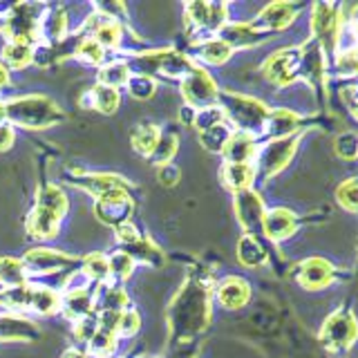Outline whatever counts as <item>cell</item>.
Masks as SVG:
<instances>
[{"label": "cell", "mask_w": 358, "mask_h": 358, "mask_svg": "<svg viewBox=\"0 0 358 358\" xmlns=\"http://www.w3.org/2000/svg\"><path fill=\"white\" fill-rule=\"evenodd\" d=\"M210 320V289L204 282H188L171 307V324L179 336L197 334Z\"/></svg>", "instance_id": "cell-1"}, {"label": "cell", "mask_w": 358, "mask_h": 358, "mask_svg": "<svg viewBox=\"0 0 358 358\" xmlns=\"http://www.w3.org/2000/svg\"><path fill=\"white\" fill-rule=\"evenodd\" d=\"M222 101V112L224 117H227L229 123H233L235 128L240 132H249V134H255L264 130V123H266V117H268V110L262 101H257L253 96H244V94H235V92H224L220 94Z\"/></svg>", "instance_id": "cell-2"}, {"label": "cell", "mask_w": 358, "mask_h": 358, "mask_svg": "<svg viewBox=\"0 0 358 358\" xmlns=\"http://www.w3.org/2000/svg\"><path fill=\"white\" fill-rule=\"evenodd\" d=\"M5 115L11 123L22 128H48L63 119L61 110L48 96H22L5 106Z\"/></svg>", "instance_id": "cell-3"}, {"label": "cell", "mask_w": 358, "mask_h": 358, "mask_svg": "<svg viewBox=\"0 0 358 358\" xmlns=\"http://www.w3.org/2000/svg\"><path fill=\"white\" fill-rule=\"evenodd\" d=\"M320 345L331 354H345L358 343V318L352 309L338 307L324 318L320 327Z\"/></svg>", "instance_id": "cell-4"}, {"label": "cell", "mask_w": 358, "mask_h": 358, "mask_svg": "<svg viewBox=\"0 0 358 358\" xmlns=\"http://www.w3.org/2000/svg\"><path fill=\"white\" fill-rule=\"evenodd\" d=\"M343 25L345 18H341V5L316 3L311 7V41H316L324 54H336V50H338Z\"/></svg>", "instance_id": "cell-5"}, {"label": "cell", "mask_w": 358, "mask_h": 358, "mask_svg": "<svg viewBox=\"0 0 358 358\" xmlns=\"http://www.w3.org/2000/svg\"><path fill=\"white\" fill-rule=\"evenodd\" d=\"M296 148H298V137L266 141L262 148H257V155L253 159L255 177L271 179L273 175H278L291 159H294Z\"/></svg>", "instance_id": "cell-6"}, {"label": "cell", "mask_w": 358, "mask_h": 358, "mask_svg": "<svg viewBox=\"0 0 358 358\" xmlns=\"http://www.w3.org/2000/svg\"><path fill=\"white\" fill-rule=\"evenodd\" d=\"M300 59H302L300 48H285L273 52L262 65L266 81H271L278 87H287L289 83H294L300 72Z\"/></svg>", "instance_id": "cell-7"}, {"label": "cell", "mask_w": 358, "mask_h": 358, "mask_svg": "<svg viewBox=\"0 0 358 358\" xmlns=\"http://www.w3.org/2000/svg\"><path fill=\"white\" fill-rule=\"evenodd\" d=\"M294 278L302 289L320 291V289L331 287L336 280H338V268H336L329 260H324V257L313 255V257H307V260H302L296 266Z\"/></svg>", "instance_id": "cell-8"}, {"label": "cell", "mask_w": 358, "mask_h": 358, "mask_svg": "<svg viewBox=\"0 0 358 358\" xmlns=\"http://www.w3.org/2000/svg\"><path fill=\"white\" fill-rule=\"evenodd\" d=\"M182 94L188 101V108L204 110L210 106H217L220 90L208 72H204L201 67H195V70L182 81Z\"/></svg>", "instance_id": "cell-9"}, {"label": "cell", "mask_w": 358, "mask_h": 358, "mask_svg": "<svg viewBox=\"0 0 358 358\" xmlns=\"http://www.w3.org/2000/svg\"><path fill=\"white\" fill-rule=\"evenodd\" d=\"M227 16H229V7L222 3H190L186 7L188 22L201 36H210V34L220 31L227 25Z\"/></svg>", "instance_id": "cell-10"}, {"label": "cell", "mask_w": 358, "mask_h": 358, "mask_svg": "<svg viewBox=\"0 0 358 358\" xmlns=\"http://www.w3.org/2000/svg\"><path fill=\"white\" fill-rule=\"evenodd\" d=\"M94 213L103 224L121 227V224H128V217L132 213V199L123 188L110 190V193H103L96 197Z\"/></svg>", "instance_id": "cell-11"}, {"label": "cell", "mask_w": 358, "mask_h": 358, "mask_svg": "<svg viewBox=\"0 0 358 358\" xmlns=\"http://www.w3.org/2000/svg\"><path fill=\"white\" fill-rule=\"evenodd\" d=\"M235 215L242 224L246 235L262 233V220H264V201L253 188L235 193Z\"/></svg>", "instance_id": "cell-12"}, {"label": "cell", "mask_w": 358, "mask_h": 358, "mask_svg": "<svg viewBox=\"0 0 358 358\" xmlns=\"http://www.w3.org/2000/svg\"><path fill=\"white\" fill-rule=\"evenodd\" d=\"M137 65H141L145 72H159L168 78H182V81L195 70L193 61L179 52H162L155 56H145V59L137 61Z\"/></svg>", "instance_id": "cell-13"}, {"label": "cell", "mask_w": 358, "mask_h": 358, "mask_svg": "<svg viewBox=\"0 0 358 358\" xmlns=\"http://www.w3.org/2000/svg\"><path fill=\"white\" fill-rule=\"evenodd\" d=\"M298 11L300 7L294 5V3H271V5H266L262 11H260V16H257L255 20V29L257 31H280V29H287L291 22L296 20L298 16Z\"/></svg>", "instance_id": "cell-14"}, {"label": "cell", "mask_w": 358, "mask_h": 358, "mask_svg": "<svg viewBox=\"0 0 358 358\" xmlns=\"http://www.w3.org/2000/svg\"><path fill=\"white\" fill-rule=\"evenodd\" d=\"M296 231H298V217L289 208H271V210H264L262 233L271 242L289 240Z\"/></svg>", "instance_id": "cell-15"}, {"label": "cell", "mask_w": 358, "mask_h": 358, "mask_svg": "<svg viewBox=\"0 0 358 358\" xmlns=\"http://www.w3.org/2000/svg\"><path fill=\"white\" fill-rule=\"evenodd\" d=\"M300 123H302V117L298 115V112L289 110V108H275V110L268 112L262 134L268 137V141L296 137V132L300 130Z\"/></svg>", "instance_id": "cell-16"}, {"label": "cell", "mask_w": 358, "mask_h": 358, "mask_svg": "<svg viewBox=\"0 0 358 358\" xmlns=\"http://www.w3.org/2000/svg\"><path fill=\"white\" fill-rule=\"evenodd\" d=\"M41 25V18L34 16V9L31 5H18L11 16L7 18V27L5 31L9 34V38L14 43H27L29 38H34L31 34L36 31V27Z\"/></svg>", "instance_id": "cell-17"}, {"label": "cell", "mask_w": 358, "mask_h": 358, "mask_svg": "<svg viewBox=\"0 0 358 358\" xmlns=\"http://www.w3.org/2000/svg\"><path fill=\"white\" fill-rule=\"evenodd\" d=\"M257 148H260V145H257V139L253 134L233 130L222 155H224V159H227V164H253Z\"/></svg>", "instance_id": "cell-18"}, {"label": "cell", "mask_w": 358, "mask_h": 358, "mask_svg": "<svg viewBox=\"0 0 358 358\" xmlns=\"http://www.w3.org/2000/svg\"><path fill=\"white\" fill-rule=\"evenodd\" d=\"M215 296L224 309H240L251 300V285L238 275L224 278L215 289Z\"/></svg>", "instance_id": "cell-19"}, {"label": "cell", "mask_w": 358, "mask_h": 358, "mask_svg": "<svg viewBox=\"0 0 358 358\" xmlns=\"http://www.w3.org/2000/svg\"><path fill=\"white\" fill-rule=\"evenodd\" d=\"M72 260L67 255L59 251H50V249H31L25 257V268L34 273H54L61 271Z\"/></svg>", "instance_id": "cell-20"}, {"label": "cell", "mask_w": 358, "mask_h": 358, "mask_svg": "<svg viewBox=\"0 0 358 358\" xmlns=\"http://www.w3.org/2000/svg\"><path fill=\"white\" fill-rule=\"evenodd\" d=\"M220 41H224L229 48H253V45L264 41V34L257 31L253 25L246 22H231L220 29Z\"/></svg>", "instance_id": "cell-21"}, {"label": "cell", "mask_w": 358, "mask_h": 358, "mask_svg": "<svg viewBox=\"0 0 358 358\" xmlns=\"http://www.w3.org/2000/svg\"><path fill=\"white\" fill-rule=\"evenodd\" d=\"M222 182L227 188L242 193L249 190L255 182V168L253 164H224L222 166Z\"/></svg>", "instance_id": "cell-22"}, {"label": "cell", "mask_w": 358, "mask_h": 358, "mask_svg": "<svg viewBox=\"0 0 358 358\" xmlns=\"http://www.w3.org/2000/svg\"><path fill=\"white\" fill-rule=\"evenodd\" d=\"M59 224L61 217H56L54 213H50L48 208L36 206L29 213V220H27V229L34 238H41V240H50L59 233Z\"/></svg>", "instance_id": "cell-23"}, {"label": "cell", "mask_w": 358, "mask_h": 358, "mask_svg": "<svg viewBox=\"0 0 358 358\" xmlns=\"http://www.w3.org/2000/svg\"><path fill=\"white\" fill-rule=\"evenodd\" d=\"M61 307V298L54 289L50 287H27V302L25 309L36 311V313H52Z\"/></svg>", "instance_id": "cell-24"}, {"label": "cell", "mask_w": 358, "mask_h": 358, "mask_svg": "<svg viewBox=\"0 0 358 358\" xmlns=\"http://www.w3.org/2000/svg\"><path fill=\"white\" fill-rule=\"evenodd\" d=\"M238 257H240V262L249 268H260L268 260L266 249L260 244V240H257L255 235H244V238L238 242Z\"/></svg>", "instance_id": "cell-25"}, {"label": "cell", "mask_w": 358, "mask_h": 358, "mask_svg": "<svg viewBox=\"0 0 358 358\" xmlns=\"http://www.w3.org/2000/svg\"><path fill=\"white\" fill-rule=\"evenodd\" d=\"M0 282L7 289H16L27 285V268L14 257H0Z\"/></svg>", "instance_id": "cell-26"}, {"label": "cell", "mask_w": 358, "mask_h": 358, "mask_svg": "<svg viewBox=\"0 0 358 358\" xmlns=\"http://www.w3.org/2000/svg\"><path fill=\"white\" fill-rule=\"evenodd\" d=\"M61 307H63L65 318L78 322V320L87 318L90 309H92V300H90V296L85 294L83 289H76V291H72V294L61 302Z\"/></svg>", "instance_id": "cell-27"}, {"label": "cell", "mask_w": 358, "mask_h": 358, "mask_svg": "<svg viewBox=\"0 0 358 358\" xmlns=\"http://www.w3.org/2000/svg\"><path fill=\"white\" fill-rule=\"evenodd\" d=\"M119 92L115 87H108V85H96L94 90H90V96H87V103L96 108L99 112H103V115H112L117 108H119Z\"/></svg>", "instance_id": "cell-28"}, {"label": "cell", "mask_w": 358, "mask_h": 358, "mask_svg": "<svg viewBox=\"0 0 358 358\" xmlns=\"http://www.w3.org/2000/svg\"><path fill=\"white\" fill-rule=\"evenodd\" d=\"M334 70L343 78H356L358 74V45H350L334 54Z\"/></svg>", "instance_id": "cell-29"}, {"label": "cell", "mask_w": 358, "mask_h": 358, "mask_svg": "<svg viewBox=\"0 0 358 358\" xmlns=\"http://www.w3.org/2000/svg\"><path fill=\"white\" fill-rule=\"evenodd\" d=\"M231 134H233L231 123L224 121V123H217V126H213V128H208L204 132H199V139H201V145H204L206 150H210V152H222Z\"/></svg>", "instance_id": "cell-30"}, {"label": "cell", "mask_w": 358, "mask_h": 358, "mask_svg": "<svg viewBox=\"0 0 358 358\" xmlns=\"http://www.w3.org/2000/svg\"><path fill=\"white\" fill-rule=\"evenodd\" d=\"M34 334V327L27 320L5 316L0 318V341H27Z\"/></svg>", "instance_id": "cell-31"}, {"label": "cell", "mask_w": 358, "mask_h": 358, "mask_svg": "<svg viewBox=\"0 0 358 358\" xmlns=\"http://www.w3.org/2000/svg\"><path fill=\"white\" fill-rule=\"evenodd\" d=\"M123 307H126V294H123L121 287H117V285L101 287V291H99V309H101V313H103V311L121 313Z\"/></svg>", "instance_id": "cell-32"}, {"label": "cell", "mask_w": 358, "mask_h": 358, "mask_svg": "<svg viewBox=\"0 0 358 358\" xmlns=\"http://www.w3.org/2000/svg\"><path fill=\"white\" fill-rule=\"evenodd\" d=\"M36 206L48 208L50 213H54L56 217H63L65 210H67V197H65V193H63L61 188L45 186L38 193V204Z\"/></svg>", "instance_id": "cell-33"}, {"label": "cell", "mask_w": 358, "mask_h": 358, "mask_svg": "<svg viewBox=\"0 0 358 358\" xmlns=\"http://www.w3.org/2000/svg\"><path fill=\"white\" fill-rule=\"evenodd\" d=\"M336 201H338V206L343 210L356 215L358 213V177H350L338 184V188H336Z\"/></svg>", "instance_id": "cell-34"}, {"label": "cell", "mask_w": 358, "mask_h": 358, "mask_svg": "<svg viewBox=\"0 0 358 358\" xmlns=\"http://www.w3.org/2000/svg\"><path fill=\"white\" fill-rule=\"evenodd\" d=\"M231 54H233V50L224 41H220V38L206 41L199 48V59L204 61V63H208V65H222V63H227L231 59Z\"/></svg>", "instance_id": "cell-35"}, {"label": "cell", "mask_w": 358, "mask_h": 358, "mask_svg": "<svg viewBox=\"0 0 358 358\" xmlns=\"http://www.w3.org/2000/svg\"><path fill=\"white\" fill-rule=\"evenodd\" d=\"M3 59L9 67H14V70H20V67H25L31 63L34 59V50L29 48L27 43H9L7 48L3 50Z\"/></svg>", "instance_id": "cell-36"}, {"label": "cell", "mask_w": 358, "mask_h": 358, "mask_svg": "<svg viewBox=\"0 0 358 358\" xmlns=\"http://www.w3.org/2000/svg\"><path fill=\"white\" fill-rule=\"evenodd\" d=\"M157 141H159V130H157L155 126H139L137 130L132 132V145L134 150L150 157Z\"/></svg>", "instance_id": "cell-37"}, {"label": "cell", "mask_w": 358, "mask_h": 358, "mask_svg": "<svg viewBox=\"0 0 358 358\" xmlns=\"http://www.w3.org/2000/svg\"><path fill=\"white\" fill-rule=\"evenodd\" d=\"M83 188L99 197L103 193H110V190H119V188L126 190V184L115 175H92V177H85Z\"/></svg>", "instance_id": "cell-38"}, {"label": "cell", "mask_w": 358, "mask_h": 358, "mask_svg": "<svg viewBox=\"0 0 358 358\" xmlns=\"http://www.w3.org/2000/svg\"><path fill=\"white\" fill-rule=\"evenodd\" d=\"M128 78H130L128 63H112V65L103 67L101 74H99L101 85H108V87H115V90L121 87V85H126Z\"/></svg>", "instance_id": "cell-39"}, {"label": "cell", "mask_w": 358, "mask_h": 358, "mask_svg": "<svg viewBox=\"0 0 358 358\" xmlns=\"http://www.w3.org/2000/svg\"><path fill=\"white\" fill-rule=\"evenodd\" d=\"M334 152L343 162H358V134L356 132H343L336 137Z\"/></svg>", "instance_id": "cell-40"}, {"label": "cell", "mask_w": 358, "mask_h": 358, "mask_svg": "<svg viewBox=\"0 0 358 358\" xmlns=\"http://www.w3.org/2000/svg\"><path fill=\"white\" fill-rule=\"evenodd\" d=\"M175 152H177V137H175V134H164V137H159V141H157L150 159H152L155 166L157 164L166 166L175 157Z\"/></svg>", "instance_id": "cell-41"}, {"label": "cell", "mask_w": 358, "mask_h": 358, "mask_svg": "<svg viewBox=\"0 0 358 358\" xmlns=\"http://www.w3.org/2000/svg\"><path fill=\"white\" fill-rule=\"evenodd\" d=\"M227 117H224V112L220 106H210V108H204V110H195V119H193V126L204 132L213 126H217V123H224Z\"/></svg>", "instance_id": "cell-42"}, {"label": "cell", "mask_w": 358, "mask_h": 358, "mask_svg": "<svg viewBox=\"0 0 358 358\" xmlns=\"http://www.w3.org/2000/svg\"><path fill=\"white\" fill-rule=\"evenodd\" d=\"M83 273H85L90 280H96V282H101V280H106V278L110 275L108 257H103L101 253L87 255L85 260H83Z\"/></svg>", "instance_id": "cell-43"}, {"label": "cell", "mask_w": 358, "mask_h": 358, "mask_svg": "<svg viewBox=\"0 0 358 358\" xmlns=\"http://www.w3.org/2000/svg\"><path fill=\"white\" fill-rule=\"evenodd\" d=\"M128 90H130V94L134 96V99H139V101H143V99H150L152 94H155V90H157V83L152 81V78L148 76V74H134V76H130L128 78Z\"/></svg>", "instance_id": "cell-44"}, {"label": "cell", "mask_w": 358, "mask_h": 358, "mask_svg": "<svg viewBox=\"0 0 358 358\" xmlns=\"http://www.w3.org/2000/svg\"><path fill=\"white\" fill-rule=\"evenodd\" d=\"M94 36H96L94 41H96L103 50H106V48H117L119 41H121V29H119L117 22L110 18L103 27H99V29L94 31Z\"/></svg>", "instance_id": "cell-45"}, {"label": "cell", "mask_w": 358, "mask_h": 358, "mask_svg": "<svg viewBox=\"0 0 358 358\" xmlns=\"http://www.w3.org/2000/svg\"><path fill=\"white\" fill-rule=\"evenodd\" d=\"M67 27V18L63 14H50L41 18V29L45 38H61Z\"/></svg>", "instance_id": "cell-46"}, {"label": "cell", "mask_w": 358, "mask_h": 358, "mask_svg": "<svg viewBox=\"0 0 358 358\" xmlns=\"http://www.w3.org/2000/svg\"><path fill=\"white\" fill-rule=\"evenodd\" d=\"M108 268H110V275H115V278H128L132 273V268H134V260L126 253V251H119L115 253L108 260Z\"/></svg>", "instance_id": "cell-47"}, {"label": "cell", "mask_w": 358, "mask_h": 358, "mask_svg": "<svg viewBox=\"0 0 358 358\" xmlns=\"http://www.w3.org/2000/svg\"><path fill=\"white\" fill-rule=\"evenodd\" d=\"M115 343H117V336L115 334H108L103 329H96V334L92 336V341H90V350L96 356H108L112 350H115Z\"/></svg>", "instance_id": "cell-48"}, {"label": "cell", "mask_w": 358, "mask_h": 358, "mask_svg": "<svg viewBox=\"0 0 358 358\" xmlns=\"http://www.w3.org/2000/svg\"><path fill=\"white\" fill-rule=\"evenodd\" d=\"M76 54L81 56V61H85V63H90V65H96V63L103 61L106 50L101 48V45H99L94 38H87V41H83L81 45H78Z\"/></svg>", "instance_id": "cell-49"}, {"label": "cell", "mask_w": 358, "mask_h": 358, "mask_svg": "<svg viewBox=\"0 0 358 358\" xmlns=\"http://www.w3.org/2000/svg\"><path fill=\"white\" fill-rule=\"evenodd\" d=\"M137 329H139V313H137V311H121V318H119V334L132 336Z\"/></svg>", "instance_id": "cell-50"}, {"label": "cell", "mask_w": 358, "mask_h": 358, "mask_svg": "<svg viewBox=\"0 0 358 358\" xmlns=\"http://www.w3.org/2000/svg\"><path fill=\"white\" fill-rule=\"evenodd\" d=\"M117 238H119V242H123L126 246H132V244L141 242L139 231L134 229L132 224H121V227H117Z\"/></svg>", "instance_id": "cell-51"}, {"label": "cell", "mask_w": 358, "mask_h": 358, "mask_svg": "<svg viewBox=\"0 0 358 358\" xmlns=\"http://www.w3.org/2000/svg\"><path fill=\"white\" fill-rule=\"evenodd\" d=\"M159 179H162L164 186H175L177 179H179V171L173 164H166V166H162V171H159Z\"/></svg>", "instance_id": "cell-52"}, {"label": "cell", "mask_w": 358, "mask_h": 358, "mask_svg": "<svg viewBox=\"0 0 358 358\" xmlns=\"http://www.w3.org/2000/svg\"><path fill=\"white\" fill-rule=\"evenodd\" d=\"M343 96H345V103L350 106V110L354 112V117L358 119V85H354V87H345V90H343Z\"/></svg>", "instance_id": "cell-53"}, {"label": "cell", "mask_w": 358, "mask_h": 358, "mask_svg": "<svg viewBox=\"0 0 358 358\" xmlns=\"http://www.w3.org/2000/svg\"><path fill=\"white\" fill-rule=\"evenodd\" d=\"M14 143V128L7 126V123H0V152L11 148Z\"/></svg>", "instance_id": "cell-54"}, {"label": "cell", "mask_w": 358, "mask_h": 358, "mask_svg": "<svg viewBox=\"0 0 358 358\" xmlns=\"http://www.w3.org/2000/svg\"><path fill=\"white\" fill-rule=\"evenodd\" d=\"M9 83V74H7V70L3 65H0V90H3L5 85Z\"/></svg>", "instance_id": "cell-55"}, {"label": "cell", "mask_w": 358, "mask_h": 358, "mask_svg": "<svg viewBox=\"0 0 358 358\" xmlns=\"http://www.w3.org/2000/svg\"><path fill=\"white\" fill-rule=\"evenodd\" d=\"M63 358H85V354H81V352H74V350H70V352H65V354H63Z\"/></svg>", "instance_id": "cell-56"}, {"label": "cell", "mask_w": 358, "mask_h": 358, "mask_svg": "<svg viewBox=\"0 0 358 358\" xmlns=\"http://www.w3.org/2000/svg\"><path fill=\"white\" fill-rule=\"evenodd\" d=\"M5 119H7V115H5V103L0 101V123H5Z\"/></svg>", "instance_id": "cell-57"}, {"label": "cell", "mask_w": 358, "mask_h": 358, "mask_svg": "<svg viewBox=\"0 0 358 358\" xmlns=\"http://www.w3.org/2000/svg\"><path fill=\"white\" fill-rule=\"evenodd\" d=\"M354 83H356V85H358V74H356V78H354Z\"/></svg>", "instance_id": "cell-58"}, {"label": "cell", "mask_w": 358, "mask_h": 358, "mask_svg": "<svg viewBox=\"0 0 358 358\" xmlns=\"http://www.w3.org/2000/svg\"><path fill=\"white\" fill-rule=\"evenodd\" d=\"M143 358H150V356H143Z\"/></svg>", "instance_id": "cell-59"}]
</instances>
